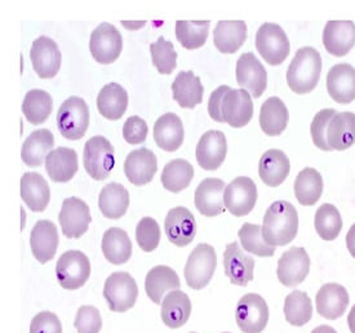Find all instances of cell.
Instances as JSON below:
<instances>
[{"label":"cell","mask_w":355,"mask_h":333,"mask_svg":"<svg viewBox=\"0 0 355 333\" xmlns=\"http://www.w3.org/2000/svg\"><path fill=\"white\" fill-rule=\"evenodd\" d=\"M299 232V214L286 200H278L266 210L262 223V237L271 247L290 244Z\"/></svg>","instance_id":"cell-1"},{"label":"cell","mask_w":355,"mask_h":333,"mask_svg":"<svg viewBox=\"0 0 355 333\" xmlns=\"http://www.w3.org/2000/svg\"><path fill=\"white\" fill-rule=\"evenodd\" d=\"M322 73V57L313 46L300 48L287 70V84L297 94L313 92Z\"/></svg>","instance_id":"cell-2"},{"label":"cell","mask_w":355,"mask_h":333,"mask_svg":"<svg viewBox=\"0 0 355 333\" xmlns=\"http://www.w3.org/2000/svg\"><path fill=\"white\" fill-rule=\"evenodd\" d=\"M89 127V110L83 99L70 97L58 109L57 128L70 141L83 139Z\"/></svg>","instance_id":"cell-3"},{"label":"cell","mask_w":355,"mask_h":333,"mask_svg":"<svg viewBox=\"0 0 355 333\" xmlns=\"http://www.w3.org/2000/svg\"><path fill=\"white\" fill-rule=\"evenodd\" d=\"M217 266V256L212 246L202 243L190 253L185 265V279L191 289H203L211 282Z\"/></svg>","instance_id":"cell-4"},{"label":"cell","mask_w":355,"mask_h":333,"mask_svg":"<svg viewBox=\"0 0 355 333\" xmlns=\"http://www.w3.org/2000/svg\"><path fill=\"white\" fill-rule=\"evenodd\" d=\"M139 296V287L133 278L124 271L112 273L103 287V297L114 313H125L132 309Z\"/></svg>","instance_id":"cell-5"},{"label":"cell","mask_w":355,"mask_h":333,"mask_svg":"<svg viewBox=\"0 0 355 333\" xmlns=\"http://www.w3.org/2000/svg\"><path fill=\"white\" fill-rule=\"evenodd\" d=\"M256 48L262 58L271 66H279L291 52L290 40L277 24L266 22L257 30Z\"/></svg>","instance_id":"cell-6"},{"label":"cell","mask_w":355,"mask_h":333,"mask_svg":"<svg viewBox=\"0 0 355 333\" xmlns=\"http://www.w3.org/2000/svg\"><path fill=\"white\" fill-rule=\"evenodd\" d=\"M58 283L67 291H75L83 287L91 275L89 259L80 250H67L56 265Z\"/></svg>","instance_id":"cell-7"},{"label":"cell","mask_w":355,"mask_h":333,"mask_svg":"<svg viewBox=\"0 0 355 333\" xmlns=\"http://www.w3.org/2000/svg\"><path fill=\"white\" fill-rule=\"evenodd\" d=\"M85 168L97 181L106 180L115 166V151L110 141L103 136H94L85 146Z\"/></svg>","instance_id":"cell-8"},{"label":"cell","mask_w":355,"mask_h":333,"mask_svg":"<svg viewBox=\"0 0 355 333\" xmlns=\"http://www.w3.org/2000/svg\"><path fill=\"white\" fill-rule=\"evenodd\" d=\"M235 322L243 333H261L269 322V307L257 293H248L238 301Z\"/></svg>","instance_id":"cell-9"},{"label":"cell","mask_w":355,"mask_h":333,"mask_svg":"<svg viewBox=\"0 0 355 333\" xmlns=\"http://www.w3.org/2000/svg\"><path fill=\"white\" fill-rule=\"evenodd\" d=\"M122 35L114 25L103 22L94 28L89 40V51L98 64L109 65L115 62L122 53Z\"/></svg>","instance_id":"cell-10"},{"label":"cell","mask_w":355,"mask_h":333,"mask_svg":"<svg viewBox=\"0 0 355 333\" xmlns=\"http://www.w3.org/2000/svg\"><path fill=\"white\" fill-rule=\"evenodd\" d=\"M257 202V187L250 177H236L226 186L225 208L235 217H243L252 212Z\"/></svg>","instance_id":"cell-11"},{"label":"cell","mask_w":355,"mask_h":333,"mask_svg":"<svg viewBox=\"0 0 355 333\" xmlns=\"http://www.w3.org/2000/svg\"><path fill=\"white\" fill-rule=\"evenodd\" d=\"M58 221L66 238L78 239L88 232L92 221L89 207L79 198H67L62 203Z\"/></svg>","instance_id":"cell-12"},{"label":"cell","mask_w":355,"mask_h":333,"mask_svg":"<svg viewBox=\"0 0 355 333\" xmlns=\"http://www.w3.org/2000/svg\"><path fill=\"white\" fill-rule=\"evenodd\" d=\"M30 58L39 78L52 79L60 71L62 56L56 42L43 35L34 40L30 51Z\"/></svg>","instance_id":"cell-13"},{"label":"cell","mask_w":355,"mask_h":333,"mask_svg":"<svg viewBox=\"0 0 355 333\" xmlns=\"http://www.w3.org/2000/svg\"><path fill=\"white\" fill-rule=\"evenodd\" d=\"M236 82L254 99L261 97L268 87V74L256 56L247 52L238 58Z\"/></svg>","instance_id":"cell-14"},{"label":"cell","mask_w":355,"mask_h":333,"mask_svg":"<svg viewBox=\"0 0 355 333\" xmlns=\"http://www.w3.org/2000/svg\"><path fill=\"white\" fill-rule=\"evenodd\" d=\"M310 270L308 252L301 247H292L284 252L278 261L277 275L283 286L296 287L301 284Z\"/></svg>","instance_id":"cell-15"},{"label":"cell","mask_w":355,"mask_h":333,"mask_svg":"<svg viewBox=\"0 0 355 333\" xmlns=\"http://www.w3.org/2000/svg\"><path fill=\"white\" fill-rule=\"evenodd\" d=\"M164 230L171 243L181 248L187 247L196 238V217L187 207L172 208L166 217Z\"/></svg>","instance_id":"cell-16"},{"label":"cell","mask_w":355,"mask_h":333,"mask_svg":"<svg viewBox=\"0 0 355 333\" xmlns=\"http://www.w3.org/2000/svg\"><path fill=\"white\" fill-rule=\"evenodd\" d=\"M227 142L221 130H208L196 145V162L206 171H216L224 163Z\"/></svg>","instance_id":"cell-17"},{"label":"cell","mask_w":355,"mask_h":333,"mask_svg":"<svg viewBox=\"0 0 355 333\" xmlns=\"http://www.w3.org/2000/svg\"><path fill=\"white\" fill-rule=\"evenodd\" d=\"M224 268L232 284L245 287L253 280L254 259L252 256L245 255L236 241H233L225 248Z\"/></svg>","instance_id":"cell-18"},{"label":"cell","mask_w":355,"mask_h":333,"mask_svg":"<svg viewBox=\"0 0 355 333\" xmlns=\"http://www.w3.org/2000/svg\"><path fill=\"white\" fill-rule=\"evenodd\" d=\"M221 111L225 123L233 128H242L252 119L253 103L251 94L245 89H230L225 94Z\"/></svg>","instance_id":"cell-19"},{"label":"cell","mask_w":355,"mask_h":333,"mask_svg":"<svg viewBox=\"0 0 355 333\" xmlns=\"http://www.w3.org/2000/svg\"><path fill=\"white\" fill-rule=\"evenodd\" d=\"M157 171V155L149 148L133 150L124 162V173L133 185L144 186L149 184L155 176Z\"/></svg>","instance_id":"cell-20"},{"label":"cell","mask_w":355,"mask_h":333,"mask_svg":"<svg viewBox=\"0 0 355 333\" xmlns=\"http://www.w3.org/2000/svg\"><path fill=\"white\" fill-rule=\"evenodd\" d=\"M323 44L329 55L344 57L355 46L353 21H328L323 31Z\"/></svg>","instance_id":"cell-21"},{"label":"cell","mask_w":355,"mask_h":333,"mask_svg":"<svg viewBox=\"0 0 355 333\" xmlns=\"http://www.w3.org/2000/svg\"><path fill=\"white\" fill-rule=\"evenodd\" d=\"M226 185L220 178L203 180L196 191V207L206 217H216L225 211L224 193Z\"/></svg>","instance_id":"cell-22"},{"label":"cell","mask_w":355,"mask_h":333,"mask_svg":"<svg viewBox=\"0 0 355 333\" xmlns=\"http://www.w3.org/2000/svg\"><path fill=\"white\" fill-rule=\"evenodd\" d=\"M349 301L350 298L345 287L337 283L322 286L315 296L318 314L328 321H335L345 314Z\"/></svg>","instance_id":"cell-23"},{"label":"cell","mask_w":355,"mask_h":333,"mask_svg":"<svg viewBox=\"0 0 355 333\" xmlns=\"http://www.w3.org/2000/svg\"><path fill=\"white\" fill-rule=\"evenodd\" d=\"M30 246L34 257L46 264L53 259L58 248V232L56 225L48 220H40L35 223L30 235Z\"/></svg>","instance_id":"cell-24"},{"label":"cell","mask_w":355,"mask_h":333,"mask_svg":"<svg viewBox=\"0 0 355 333\" xmlns=\"http://www.w3.org/2000/svg\"><path fill=\"white\" fill-rule=\"evenodd\" d=\"M327 91L337 103H350L355 100V69L349 64L335 65L327 75Z\"/></svg>","instance_id":"cell-25"},{"label":"cell","mask_w":355,"mask_h":333,"mask_svg":"<svg viewBox=\"0 0 355 333\" xmlns=\"http://www.w3.org/2000/svg\"><path fill=\"white\" fill-rule=\"evenodd\" d=\"M290 159L278 148L268 150L260 159L259 175L265 185L270 187L281 186L290 175Z\"/></svg>","instance_id":"cell-26"},{"label":"cell","mask_w":355,"mask_h":333,"mask_svg":"<svg viewBox=\"0 0 355 333\" xmlns=\"http://www.w3.org/2000/svg\"><path fill=\"white\" fill-rule=\"evenodd\" d=\"M21 198L33 212H44L51 199V189L44 177L28 172L21 178Z\"/></svg>","instance_id":"cell-27"},{"label":"cell","mask_w":355,"mask_h":333,"mask_svg":"<svg viewBox=\"0 0 355 333\" xmlns=\"http://www.w3.org/2000/svg\"><path fill=\"white\" fill-rule=\"evenodd\" d=\"M171 87L173 100L184 109H194L196 105L203 101L205 87L200 82V78L191 70L181 71Z\"/></svg>","instance_id":"cell-28"},{"label":"cell","mask_w":355,"mask_h":333,"mask_svg":"<svg viewBox=\"0 0 355 333\" xmlns=\"http://www.w3.org/2000/svg\"><path fill=\"white\" fill-rule=\"evenodd\" d=\"M48 176L55 182H69L78 172V155L74 148H58L49 151L46 159Z\"/></svg>","instance_id":"cell-29"},{"label":"cell","mask_w":355,"mask_h":333,"mask_svg":"<svg viewBox=\"0 0 355 333\" xmlns=\"http://www.w3.org/2000/svg\"><path fill=\"white\" fill-rule=\"evenodd\" d=\"M180 287L178 273L166 265L151 268L145 279L146 295L157 305L162 304V298L168 291H178Z\"/></svg>","instance_id":"cell-30"},{"label":"cell","mask_w":355,"mask_h":333,"mask_svg":"<svg viewBox=\"0 0 355 333\" xmlns=\"http://www.w3.org/2000/svg\"><path fill=\"white\" fill-rule=\"evenodd\" d=\"M154 139L164 151H176L184 142V126L175 112L162 115L154 124Z\"/></svg>","instance_id":"cell-31"},{"label":"cell","mask_w":355,"mask_h":333,"mask_svg":"<svg viewBox=\"0 0 355 333\" xmlns=\"http://www.w3.org/2000/svg\"><path fill=\"white\" fill-rule=\"evenodd\" d=\"M247 39L244 21H220L214 30L216 48L225 55H233L243 46Z\"/></svg>","instance_id":"cell-32"},{"label":"cell","mask_w":355,"mask_h":333,"mask_svg":"<svg viewBox=\"0 0 355 333\" xmlns=\"http://www.w3.org/2000/svg\"><path fill=\"white\" fill-rule=\"evenodd\" d=\"M128 108V93L121 84L109 83L97 96V109L103 118L119 121Z\"/></svg>","instance_id":"cell-33"},{"label":"cell","mask_w":355,"mask_h":333,"mask_svg":"<svg viewBox=\"0 0 355 333\" xmlns=\"http://www.w3.org/2000/svg\"><path fill=\"white\" fill-rule=\"evenodd\" d=\"M327 141L329 148L343 151L355 144V114L337 112L328 124Z\"/></svg>","instance_id":"cell-34"},{"label":"cell","mask_w":355,"mask_h":333,"mask_svg":"<svg viewBox=\"0 0 355 333\" xmlns=\"http://www.w3.org/2000/svg\"><path fill=\"white\" fill-rule=\"evenodd\" d=\"M290 112L279 97H269L262 103L260 110V127L268 136H279L287 128Z\"/></svg>","instance_id":"cell-35"},{"label":"cell","mask_w":355,"mask_h":333,"mask_svg":"<svg viewBox=\"0 0 355 333\" xmlns=\"http://www.w3.org/2000/svg\"><path fill=\"white\" fill-rule=\"evenodd\" d=\"M190 314L191 301L182 291H172L162 301V321L172 330L185 325Z\"/></svg>","instance_id":"cell-36"},{"label":"cell","mask_w":355,"mask_h":333,"mask_svg":"<svg viewBox=\"0 0 355 333\" xmlns=\"http://www.w3.org/2000/svg\"><path fill=\"white\" fill-rule=\"evenodd\" d=\"M101 250L107 262L122 265L131 259L132 241L128 234L121 228H110L103 234Z\"/></svg>","instance_id":"cell-37"},{"label":"cell","mask_w":355,"mask_h":333,"mask_svg":"<svg viewBox=\"0 0 355 333\" xmlns=\"http://www.w3.org/2000/svg\"><path fill=\"white\" fill-rule=\"evenodd\" d=\"M130 205L128 190L116 182L105 186L98 196V207L103 216L109 220H118L123 217Z\"/></svg>","instance_id":"cell-38"},{"label":"cell","mask_w":355,"mask_h":333,"mask_svg":"<svg viewBox=\"0 0 355 333\" xmlns=\"http://www.w3.org/2000/svg\"><path fill=\"white\" fill-rule=\"evenodd\" d=\"M53 145L55 137L51 130H35L25 139L21 150V157L28 166H40L44 159H47L48 151L53 148Z\"/></svg>","instance_id":"cell-39"},{"label":"cell","mask_w":355,"mask_h":333,"mask_svg":"<svg viewBox=\"0 0 355 333\" xmlns=\"http://www.w3.org/2000/svg\"><path fill=\"white\" fill-rule=\"evenodd\" d=\"M323 193V178L317 169L305 168L295 180V195L301 205H314Z\"/></svg>","instance_id":"cell-40"},{"label":"cell","mask_w":355,"mask_h":333,"mask_svg":"<svg viewBox=\"0 0 355 333\" xmlns=\"http://www.w3.org/2000/svg\"><path fill=\"white\" fill-rule=\"evenodd\" d=\"M193 177H194L193 166L184 159H175L164 166L160 181L166 190L178 194L191 184Z\"/></svg>","instance_id":"cell-41"},{"label":"cell","mask_w":355,"mask_h":333,"mask_svg":"<svg viewBox=\"0 0 355 333\" xmlns=\"http://www.w3.org/2000/svg\"><path fill=\"white\" fill-rule=\"evenodd\" d=\"M53 109V100L49 93L43 89H33L26 93L22 102V112L26 121L39 126L47 121Z\"/></svg>","instance_id":"cell-42"},{"label":"cell","mask_w":355,"mask_h":333,"mask_svg":"<svg viewBox=\"0 0 355 333\" xmlns=\"http://www.w3.org/2000/svg\"><path fill=\"white\" fill-rule=\"evenodd\" d=\"M284 316L288 323L302 327L310 322L313 316V302L308 293L293 291L284 300Z\"/></svg>","instance_id":"cell-43"},{"label":"cell","mask_w":355,"mask_h":333,"mask_svg":"<svg viewBox=\"0 0 355 333\" xmlns=\"http://www.w3.org/2000/svg\"><path fill=\"white\" fill-rule=\"evenodd\" d=\"M209 33V21H178L176 37L187 49H198L206 44Z\"/></svg>","instance_id":"cell-44"},{"label":"cell","mask_w":355,"mask_h":333,"mask_svg":"<svg viewBox=\"0 0 355 333\" xmlns=\"http://www.w3.org/2000/svg\"><path fill=\"white\" fill-rule=\"evenodd\" d=\"M315 230L319 237L326 241L336 239L343 230V219L334 204H323L315 213Z\"/></svg>","instance_id":"cell-45"},{"label":"cell","mask_w":355,"mask_h":333,"mask_svg":"<svg viewBox=\"0 0 355 333\" xmlns=\"http://www.w3.org/2000/svg\"><path fill=\"white\" fill-rule=\"evenodd\" d=\"M238 237L245 252H250L259 257H272L275 247L269 246L262 237V226L254 223H244L238 232Z\"/></svg>","instance_id":"cell-46"},{"label":"cell","mask_w":355,"mask_h":333,"mask_svg":"<svg viewBox=\"0 0 355 333\" xmlns=\"http://www.w3.org/2000/svg\"><path fill=\"white\" fill-rule=\"evenodd\" d=\"M153 64L160 74L169 75L178 67V52L175 46L163 37L150 46Z\"/></svg>","instance_id":"cell-47"},{"label":"cell","mask_w":355,"mask_h":333,"mask_svg":"<svg viewBox=\"0 0 355 333\" xmlns=\"http://www.w3.org/2000/svg\"><path fill=\"white\" fill-rule=\"evenodd\" d=\"M137 244L144 252L157 250L160 241L159 223L153 217H144L136 228Z\"/></svg>","instance_id":"cell-48"},{"label":"cell","mask_w":355,"mask_h":333,"mask_svg":"<svg viewBox=\"0 0 355 333\" xmlns=\"http://www.w3.org/2000/svg\"><path fill=\"white\" fill-rule=\"evenodd\" d=\"M336 114L337 111L334 109H324L317 112V115L311 121V126H310L311 139L314 145L323 151H332V148L328 145L327 130L329 121Z\"/></svg>","instance_id":"cell-49"},{"label":"cell","mask_w":355,"mask_h":333,"mask_svg":"<svg viewBox=\"0 0 355 333\" xmlns=\"http://www.w3.org/2000/svg\"><path fill=\"white\" fill-rule=\"evenodd\" d=\"M75 328L78 333H100L103 319L94 306H82L75 316Z\"/></svg>","instance_id":"cell-50"},{"label":"cell","mask_w":355,"mask_h":333,"mask_svg":"<svg viewBox=\"0 0 355 333\" xmlns=\"http://www.w3.org/2000/svg\"><path fill=\"white\" fill-rule=\"evenodd\" d=\"M148 132L149 128L146 121L136 115L130 117L123 126V137L131 145H139L145 142L148 137Z\"/></svg>","instance_id":"cell-51"},{"label":"cell","mask_w":355,"mask_h":333,"mask_svg":"<svg viewBox=\"0 0 355 333\" xmlns=\"http://www.w3.org/2000/svg\"><path fill=\"white\" fill-rule=\"evenodd\" d=\"M30 333H62V324L56 314L42 311L33 318Z\"/></svg>","instance_id":"cell-52"},{"label":"cell","mask_w":355,"mask_h":333,"mask_svg":"<svg viewBox=\"0 0 355 333\" xmlns=\"http://www.w3.org/2000/svg\"><path fill=\"white\" fill-rule=\"evenodd\" d=\"M232 88L229 85H221L218 87L216 91L212 92L209 96V101H208V114L209 117L217 121V123H225L223 118V100H224L225 94L229 92Z\"/></svg>","instance_id":"cell-53"},{"label":"cell","mask_w":355,"mask_h":333,"mask_svg":"<svg viewBox=\"0 0 355 333\" xmlns=\"http://www.w3.org/2000/svg\"><path fill=\"white\" fill-rule=\"evenodd\" d=\"M346 247L350 255L355 259V223L350 228L346 235Z\"/></svg>","instance_id":"cell-54"},{"label":"cell","mask_w":355,"mask_h":333,"mask_svg":"<svg viewBox=\"0 0 355 333\" xmlns=\"http://www.w3.org/2000/svg\"><path fill=\"white\" fill-rule=\"evenodd\" d=\"M347 324H349L350 332L355 333V305L352 307L350 313L347 315Z\"/></svg>","instance_id":"cell-55"},{"label":"cell","mask_w":355,"mask_h":333,"mask_svg":"<svg viewBox=\"0 0 355 333\" xmlns=\"http://www.w3.org/2000/svg\"><path fill=\"white\" fill-rule=\"evenodd\" d=\"M311 333H337L332 327L329 325H319Z\"/></svg>","instance_id":"cell-56"},{"label":"cell","mask_w":355,"mask_h":333,"mask_svg":"<svg viewBox=\"0 0 355 333\" xmlns=\"http://www.w3.org/2000/svg\"><path fill=\"white\" fill-rule=\"evenodd\" d=\"M123 26L127 28H142L146 22L145 21H141V22H125V21H122Z\"/></svg>","instance_id":"cell-57"},{"label":"cell","mask_w":355,"mask_h":333,"mask_svg":"<svg viewBox=\"0 0 355 333\" xmlns=\"http://www.w3.org/2000/svg\"><path fill=\"white\" fill-rule=\"evenodd\" d=\"M224 333H230V332H224Z\"/></svg>","instance_id":"cell-58"},{"label":"cell","mask_w":355,"mask_h":333,"mask_svg":"<svg viewBox=\"0 0 355 333\" xmlns=\"http://www.w3.org/2000/svg\"><path fill=\"white\" fill-rule=\"evenodd\" d=\"M190 333H196V332H190Z\"/></svg>","instance_id":"cell-59"}]
</instances>
